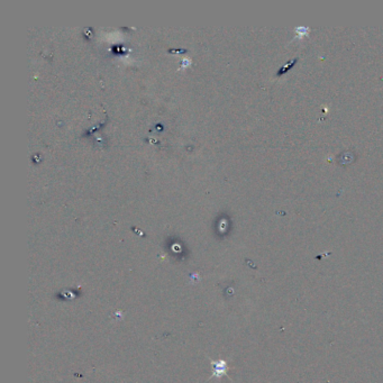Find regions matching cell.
<instances>
[{"mask_svg":"<svg viewBox=\"0 0 383 383\" xmlns=\"http://www.w3.org/2000/svg\"><path fill=\"white\" fill-rule=\"evenodd\" d=\"M212 364V376L216 378H220L227 372V364L225 361H217V362H211Z\"/></svg>","mask_w":383,"mask_h":383,"instance_id":"obj_1","label":"cell"}]
</instances>
